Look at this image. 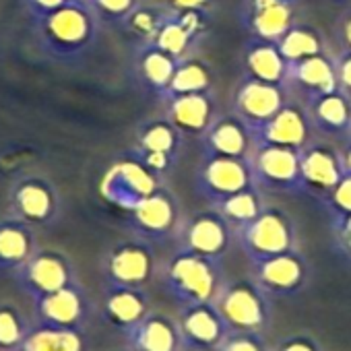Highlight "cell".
I'll return each instance as SVG.
<instances>
[{
    "label": "cell",
    "instance_id": "33",
    "mask_svg": "<svg viewBox=\"0 0 351 351\" xmlns=\"http://www.w3.org/2000/svg\"><path fill=\"white\" fill-rule=\"evenodd\" d=\"M277 48H279V52L283 54V58H285L289 64H293V62H300V60H304V58L322 54V52H324V42H322L320 32H316L314 27L295 23V25L277 42Z\"/></svg>",
    "mask_w": 351,
    "mask_h": 351
},
{
    "label": "cell",
    "instance_id": "32",
    "mask_svg": "<svg viewBox=\"0 0 351 351\" xmlns=\"http://www.w3.org/2000/svg\"><path fill=\"white\" fill-rule=\"evenodd\" d=\"M211 69L195 58H184L178 62L165 93L161 99H169L173 95H184V93H201V91H211Z\"/></svg>",
    "mask_w": 351,
    "mask_h": 351
},
{
    "label": "cell",
    "instance_id": "13",
    "mask_svg": "<svg viewBox=\"0 0 351 351\" xmlns=\"http://www.w3.org/2000/svg\"><path fill=\"white\" fill-rule=\"evenodd\" d=\"M232 223L219 211L197 213L178 228V248L221 261L232 244Z\"/></svg>",
    "mask_w": 351,
    "mask_h": 351
},
{
    "label": "cell",
    "instance_id": "8",
    "mask_svg": "<svg viewBox=\"0 0 351 351\" xmlns=\"http://www.w3.org/2000/svg\"><path fill=\"white\" fill-rule=\"evenodd\" d=\"M126 226L134 234V238L151 244L165 242L167 238L178 234L180 228L178 201L169 191L159 186L134 209L126 211Z\"/></svg>",
    "mask_w": 351,
    "mask_h": 351
},
{
    "label": "cell",
    "instance_id": "37",
    "mask_svg": "<svg viewBox=\"0 0 351 351\" xmlns=\"http://www.w3.org/2000/svg\"><path fill=\"white\" fill-rule=\"evenodd\" d=\"M101 25L122 27L126 19L143 5L141 0H89Z\"/></svg>",
    "mask_w": 351,
    "mask_h": 351
},
{
    "label": "cell",
    "instance_id": "15",
    "mask_svg": "<svg viewBox=\"0 0 351 351\" xmlns=\"http://www.w3.org/2000/svg\"><path fill=\"white\" fill-rule=\"evenodd\" d=\"M287 104V85H275L246 77L234 95V114L240 116L250 130L273 118Z\"/></svg>",
    "mask_w": 351,
    "mask_h": 351
},
{
    "label": "cell",
    "instance_id": "5",
    "mask_svg": "<svg viewBox=\"0 0 351 351\" xmlns=\"http://www.w3.org/2000/svg\"><path fill=\"white\" fill-rule=\"evenodd\" d=\"M62 201L58 189L44 176H23L9 191V215L38 228H50L58 221Z\"/></svg>",
    "mask_w": 351,
    "mask_h": 351
},
{
    "label": "cell",
    "instance_id": "27",
    "mask_svg": "<svg viewBox=\"0 0 351 351\" xmlns=\"http://www.w3.org/2000/svg\"><path fill=\"white\" fill-rule=\"evenodd\" d=\"M244 66L248 77L252 79L275 85H287L289 62L283 58L275 42L250 38L244 46Z\"/></svg>",
    "mask_w": 351,
    "mask_h": 351
},
{
    "label": "cell",
    "instance_id": "20",
    "mask_svg": "<svg viewBox=\"0 0 351 351\" xmlns=\"http://www.w3.org/2000/svg\"><path fill=\"white\" fill-rule=\"evenodd\" d=\"M38 322L64 328H83L89 316V298L79 281L36 300Z\"/></svg>",
    "mask_w": 351,
    "mask_h": 351
},
{
    "label": "cell",
    "instance_id": "46",
    "mask_svg": "<svg viewBox=\"0 0 351 351\" xmlns=\"http://www.w3.org/2000/svg\"><path fill=\"white\" fill-rule=\"evenodd\" d=\"M343 165H345V171L351 173V143L347 145V149L343 153Z\"/></svg>",
    "mask_w": 351,
    "mask_h": 351
},
{
    "label": "cell",
    "instance_id": "47",
    "mask_svg": "<svg viewBox=\"0 0 351 351\" xmlns=\"http://www.w3.org/2000/svg\"><path fill=\"white\" fill-rule=\"evenodd\" d=\"M87 3H89V0H87Z\"/></svg>",
    "mask_w": 351,
    "mask_h": 351
},
{
    "label": "cell",
    "instance_id": "17",
    "mask_svg": "<svg viewBox=\"0 0 351 351\" xmlns=\"http://www.w3.org/2000/svg\"><path fill=\"white\" fill-rule=\"evenodd\" d=\"M312 120L304 108L295 101H287L273 118L252 128L254 147L256 145H281L291 149H304L310 143Z\"/></svg>",
    "mask_w": 351,
    "mask_h": 351
},
{
    "label": "cell",
    "instance_id": "30",
    "mask_svg": "<svg viewBox=\"0 0 351 351\" xmlns=\"http://www.w3.org/2000/svg\"><path fill=\"white\" fill-rule=\"evenodd\" d=\"M15 351H87L83 328H64L50 324L29 326L25 339Z\"/></svg>",
    "mask_w": 351,
    "mask_h": 351
},
{
    "label": "cell",
    "instance_id": "3",
    "mask_svg": "<svg viewBox=\"0 0 351 351\" xmlns=\"http://www.w3.org/2000/svg\"><path fill=\"white\" fill-rule=\"evenodd\" d=\"M213 304L230 330L261 332L271 320V298L254 279L226 281Z\"/></svg>",
    "mask_w": 351,
    "mask_h": 351
},
{
    "label": "cell",
    "instance_id": "10",
    "mask_svg": "<svg viewBox=\"0 0 351 351\" xmlns=\"http://www.w3.org/2000/svg\"><path fill=\"white\" fill-rule=\"evenodd\" d=\"M250 167L258 189L271 193L302 191L300 149L281 145H256L250 155Z\"/></svg>",
    "mask_w": 351,
    "mask_h": 351
},
{
    "label": "cell",
    "instance_id": "42",
    "mask_svg": "<svg viewBox=\"0 0 351 351\" xmlns=\"http://www.w3.org/2000/svg\"><path fill=\"white\" fill-rule=\"evenodd\" d=\"M277 351H322L320 345L306 335H295L289 339H283L277 347Z\"/></svg>",
    "mask_w": 351,
    "mask_h": 351
},
{
    "label": "cell",
    "instance_id": "9",
    "mask_svg": "<svg viewBox=\"0 0 351 351\" xmlns=\"http://www.w3.org/2000/svg\"><path fill=\"white\" fill-rule=\"evenodd\" d=\"M17 285L36 302L77 281L71 258L60 250H36L29 261L13 273Z\"/></svg>",
    "mask_w": 351,
    "mask_h": 351
},
{
    "label": "cell",
    "instance_id": "6",
    "mask_svg": "<svg viewBox=\"0 0 351 351\" xmlns=\"http://www.w3.org/2000/svg\"><path fill=\"white\" fill-rule=\"evenodd\" d=\"M256 184L250 159L207 155L195 173V189L209 203L219 205L232 195Z\"/></svg>",
    "mask_w": 351,
    "mask_h": 351
},
{
    "label": "cell",
    "instance_id": "40",
    "mask_svg": "<svg viewBox=\"0 0 351 351\" xmlns=\"http://www.w3.org/2000/svg\"><path fill=\"white\" fill-rule=\"evenodd\" d=\"M69 3H73V0H21L25 13L32 17L34 23H38L40 19L48 17L50 13L66 7Z\"/></svg>",
    "mask_w": 351,
    "mask_h": 351
},
{
    "label": "cell",
    "instance_id": "7",
    "mask_svg": "<svg viewBox=\"0 0 351 351\" xmlns=\"http://www.w3.org/2000/svg\"><path fill=\"white\" fill-rule=\"evenodd\" d=\"M106 285L116 287H145L155 273L153 244L141 238L114 244L101 261Z\"/></svg>",
    "mask_w": 351,
    "mask_h": 351
},
{
    "label": "cell",
    "instance_id": "22",
    "mask_svg": "<svg viewBox=\"0 0 351 351\" xmlns=\"http://www.w3.org/2000/svg\"><path fill=\"white\" fill-rule=\"evenodd\" d=\"M165 118L182 132V136H203L217 118L211 91L173 95L165 99Z\"/></svg>",
    "mask_w": 351,
    "mask_h": 351
},
{
    "label": "cell",
    "instance_id": "12",
    "mask_svg": "<svg viewBox=\"0 0 351 351\" xmlns=\"http://www.w3.org/2000/svg\"><path fill=\"white\" fill-rule=\"evenodd\" d=\"M180 145L182 132L167 118H157L141 126L136 134V145L128 155L161 178L176 165V159L180 155Z\"/></svg>",
    "mask_w": 351,
    "mask_h": 351
},
{
    "label": "cell",
    "instance_id": "34",
    "mask_svg": "<svg viewBox=\"0 0 351 351\" xmlns=\"http://www.w3.org/2000/svg\"><path fill=\"white\" fill-rule=\"evenodd\" d=\"M265 209L263 199H261V191L256 184L232 195L230 199L221 201L219 205H215V211H219L230 223L232 228H240L248 221H252L261 211Z\"/></svg>",
    "mask_w": 351,
    "mask_h": 351
},
{
    "label": "cell",
    "instance_id": "39",
    "mask_svg": "<svg viewBox=\"0 0 351 351\" xmlns=\"http://www.w3.org/2000/svg\"><path fill=\"white\" fill-rule=\"evenodd\" d=\"M215 351H267L261 332L230 330L228 337L215 347Z\"/></svg>",
    "mask_w": 351,
    "mask_h": 351
},
{
    "label": "cell",
    "instance_id": "23",
    "mask_svg": "<svg viewBox=\"0 0 351 351\" xmlns=\"http://www.w3.org/2000/svg\"><path fill=\"white\" fill-rule=\"evenodd\" d=\"M207 155L250 159L254 151V136L250 126L236 114L217 116L203 134Z\"/></svg>",
    "mask_w": 351,
    "mask_h": 351
},
{
    "label": "cell",
    "instance_id": "45",
    "mask_svg": "<svg viewBox=\"0 0 351 351\" xmlns=\"http://www.w3.org/2000/svg\"><path fill=\"white\" fill-rule=\"evenodd\" d=\"M339 36L343 42L345 50H351V9L341 17V25H339Z\"/></svg>",
    "mask_w": 351,
    "mask_h": 351
},
{
    "label": "cell",
    "instance_id": "36",
    "mask_svg": "<svg viewBox=\"0 0 351 351\" xmlns=\"http://www.w3.org/2000/svg\"><path fill=\"white\" fill-rule=\"evenodd\" d=\"M32 324L13 304H0V347L17 349Z\"/></svg>",
    "mask_w": 351,
    "mask_h": 351
},
{
    "label": "cell",
    "instance_id": "24",
    "mask_svg": "<svg viewBox=\"0 0 351 351\" xmlns=\"http://www.w3.org/2000/svg\"><path fill=\"white\" fill-rule=\"evenodd\" d=\"M104 318L118 330L126 332L136 326L151 310L145 287H116L106 285L104 293Z\"/></svg>",
    "mask_w": 351,
    "mask_h": 351
},
{
    "label": "cell",
    "instance_id": "28",
    "mask_svg": "<svg viewBox=\"0 0 351 351\" xmlns=\"http://www.w3.org/2000/svg\"><path fill=\"white\" fill-rule=\"evenodd\" d=\"M287 83L298 85L304 95L312 99L330 93L337 89V75H335V62L322 54L304 58L300 62L289 64V75H287Z\"/></svg>",
    "mask_w": 351,
    "mask_h": 351
},
{
    "label": "cell",
    "instance_id": "31",
    "mask_svg": "<svg viewBox=\"0 0 351 351\" xmlns=\"http://www.w3.org/2000/svg\"><path fill=\"white\" fill-rule=\"evenodd\" d=\"M178 62L171 54L163 52L161 48L153 46V44H145L138 48L136 54V75L138 81L155 95H163L176 69H178Z\"/></svg>",
    "mask_w": 351,
    "mask_h": 351
},
{
    "label": "cell",
    "instance_id": "29",
    "mask_svg": "<svg viewBox=\"0 0 351 351\" xmlns=\"http://www.w3.org/2000/svg\"><path fill=\"white\" fill-rule=\"evenodd\" d=\"M310 120L318 130L326 134L351 132V97L341 89H335L312 99Z\"/></svg>",
    "mask_w": 351,
    "mask_h": 351
},
{
    "label": "cell",
    "instance_id": "41",
    "mask_svg": "<svg viewBox=\"0 0 351 351\" xmlns=\"http://www.w3.org/2000/svg\"><path fill=\"white\" fill-rule=\"evenodd\" d=\"M335 75H337V89L351 97V50H345L335 60Z\"/></svg>",
    "mask_w": 351,
    "mask_h": 351
},
{
    "label": "cell",
    "instance_id": "25",
    "mask_svg": "<svg viewBox=\"0 0 351 351\" xmlns=\"http://www.w3.org/2000/svg\"><path fill=\"white\" fill-rule=\"evenodd\" d=\"M130 351H178L182 345L180 328L163 314H147L136 326L124 332Z\"/></svg>",
    "mask_w": 351,
    "mask_h": 351
},
{
    "label": "cell",
    "instance_id": "38",
    "mask_svg": "<svg viewBox=\"0 0 351 351\" xmlns=\"http://www.w3.org/2000/svg\"><path fill=\"white\" fill-rule=\"evenodd\" d=\"M322 201L326 203L332 217L351 215V173L345 171V176L339 180V184Z\"/></svg>",
    "mask_w": 351,
    "mask_h": 351
},
{
    "label": "cell",
    "instance_id": "19",
    "mask_svg": "<svg viewBox=\"0 0 351 351\" xmlns=\"http://www.w3.org/2000/svg\"><path fill=\"white\" fill-rule=\"evenodd\" d=\"M242 23L252 38L279 42L293 25V0H244Z\"/></svg>",
    "mask_w": 351,
    "mask_h": 351
},
{
    "label": "cell",
    "instance_id": "26",
    "mask_svg": "<svg viewBox=\"0 0 351 351\" xmlns=\"http://www.w3.org/2000/svg\"><path fill=\"white\" fill-rule=\"evenodd\" d=\"M38 250L36 230L15 217L0 219V273H15Z\"/></svg>",
    "mask_w": 351,
    "mask_h": 351
},
{
    "label": "cell",
    "instance_id": "43",
    "mask_svg": "<svg viewBox=\"0 0 351 351\" xmlns=\"http://www.w3.org/2000/svg\"><path fill=\"white\" fill-rule=\"evenodd\" d=\"M335 234H337L341 248L351 256V215L335 217Z\"/></svg>",
    "mask_w": 351,
    "mask_h": 351
},
{
    "label": "cell",
    "instance_id": "2",
    "mask_svg": "<svg viewBox=\"0 0 351 351\" xmlns=\"http://www.w3.org/2000/svg\"><path fill=\"white\" fill-rule=\"evenodd\" d=\"M165 293L182 310L215 302L226 283L221 261L178 248L161 271Z\"/></svg>",
    "mask_w": 351,
    "mask_h": 351
},
{
    "label": "cell",
    "instance_id": "44",
    "mask_svg": "<svg viewBox=\"0 0 351 351\" xmlns=\"http://www.w3.org/2000/svg\"><path fill=\"white\" fill-rule=\"evenodd\" d=\"M165 7L171 11H199V13H209L213 0H165Z\"/></svg>",
    "mask_w": 351,
    "mask_h": 351
},
{
    "label": "cell",
    "instance_id": "1",
    "mask_svg": "<svg viewBox=\"0 0 351 351\" xmlns=\"http://www.w3.org/2000/svg\"><path fill=\"white\" fill-rule=\"evenodd\" d=\"M40 52L60 64L81 62L97 44L101 23L87 0H73L66 7L34 23Z\"/></svg>",
    "mask_w": 351,
    "mask_h": 351
},
{
    "label": "cell",
    "instance_id": "21",
    "mask_svg": "<svg viewBox=\"0 0 351 351\" xmlns=\"http://www.w3.org/2000/svg\"><path fill=\"white\" fill-rule=\"evenodd\" d=\"M180 337L182 345L195 351H215V347L228 337L230 326L215 308L213 302L184 308L180 314Z\"/></svg>",
    "mask_w": 351,
    "mask_h": 351
},
{
    "label": "cell",
    "instance_id": "35",
    "mask_svg": "<svg viewBox=\"0 0 351 351\" xmlns=\"http://www.w3.org/2000/svg\"><path fill=\"white\" fill-rule=\"evenodd\" d=\"M169 9L167 7H151V5H141L122 25V29L138 42V46L151 44L153 38L157 36L159 27L163 25Z\"/></svg>",
    "mask_w": 351,
    "mask_h": 351
},
{
    "label": "cell",
    "instance_id": "14",
    "mask_svg": "<svg viewBox=\"0 0 351 351\" xmlns=\"http://www.w3.org/2000/svg\"><path fill=\"white\" fill-rule=\"evenodd\" d=\"M252 265L254 281L263 287V291L269 298L293 295L308 281V263L295 248Z\"/></svg>",
    "mask_w": 351,
    "mask_h": 351
},
{
    "label": "cell",
    "instance_id": "11",
    "mask_svg": "<svg viewBox=\"0 0 351 351\" xmlns=\"http://www.w3.org/2000/svg\"><path fill=\"white\" fill-rule=\"evenodd\" d=\"M157 189L159 176H155L151 169H147L141 161H136L130 155L114 163L108 169L106 178L101 180V195L106 197V201L124 211L134 209Z\"/></svg>",
    "mask_w": 351,
    "mask_h": 351
},
{
    "label": "cell",
    "instance_id": "16",
    "mask_svg": "<svg viewBox=\"0 0 351 351\" xmlns=\"http://www.w3.org/2000/svg\"><path fill=\"white\" fill-rule=\"evenodd\" d=\"M209 25V13L199 11H171L153 38V46L171 54L176 60L189 58V52L205 36Z\"/></svg>",
    "mask_w": 351,
    "mask_h": 351
},
{
    "label": "cell",
    "instance_id": "18",
    "mask_svg": "<svg viewBox=\"0 0 351 351\" xmlns=\"http://www.w3.org/2000/svg\"><path fill=\"white\" fill-rule=\"evenodd\" d=\"M302 191L324 199L345 176L343 155L330 147L306 145L300 151Z\"/></svg>",
    "mask_w": 351,
    "mask_h": 351
},
{
    "label": "cell",
    "instance_id": "4",
    "mask_svg": "<svg viewBox=\"0 0 351 351\" xmlns=\"http://www.w3.org/2000/svg\"><path fill=\"white\" fill-rule=\"evenodd\" d=\"M240 248L252 263L277 256L295 248V228L281 209L265 207L252 221L236 228Z\"/></svg>",
    "mask_w": 351,
    "mask_h": 351
}]
</instances>
